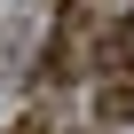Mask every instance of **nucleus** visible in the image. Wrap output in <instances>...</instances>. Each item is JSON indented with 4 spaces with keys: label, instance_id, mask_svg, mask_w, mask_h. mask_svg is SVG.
I'll return each mask as SVG.
<instances>
[{
    "label": "nucleus",
    "instance_id": "nucleus-1",
    "mask_svg": "<svg viewBox=\"0 0 134 134\" xmlns=\"http://www.w3.org/2000/svg\"><path fill=\"white\" fill-rule=\"evenodd\" d=\"M95 110H103V126H126V118H134V63H110V71H103Z\"/></svg>",
    "mask_w": 134,
    "mask_h": 134
}]
</instances>
